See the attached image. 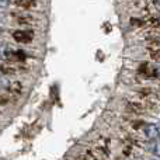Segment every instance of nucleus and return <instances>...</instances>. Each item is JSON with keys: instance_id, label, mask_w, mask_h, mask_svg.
<instances>
[{"instance_id": "3", "label": "nucleus", "mask_w": 160, "mask_h": 160, "mask_svg": "<svg viewBox=\"0 0 160 160\" xmlns=\"http://www.w3.org/2000/svg\"><path fill=\"white\" fill-rule=\"evenodd\" d=\"M150 150H152V153L156 156V158H159V159H160V139H159V141L152 142V146H150Z\"/></svg>"}, {"instance_id": "9", "label": "nucleus", "mask_w": 160, "mask_h": 160, "mask_svg": "<svg viewBox=\"0 0 160 160\" xmlns=\"http://www.w3.org/2000/svg\"><path fill=\"white\" fill-rule=\"evenodd\" d=\"M159 20H160V18H159Z\"/></svg>"}, {"instance_id": "1", "label": "nucleus", "mask_w": 160, "mask_h": 160, "mask_svg": "<svg viewBox=\"0 0 160 160\" xmlns=\"http://www.w3.org/2000/svg\"><path fill=\"white\" fill-rule=\"evenodd\" d=\"M145 135L150 141H159L160 139V128L158 124H148L145 127Z\"/></svg>"}, {"instance_id": "4", "label": "nucleus", "mask_w": 160, "mask_h": 160, "mask_svg": "<svg viewBox=\"0 0 160 160\" xmlns=\"http://www.w3.org/2000/svg\"><path fill=\"white\" fill-rule=\"evenodd\" d=\"M10 3V0H0V7H6Z\"/></svg>"}, {"instance_id": "7", "label": "nucleus", "mask_w": 160, "mask_h": 160, "mask_svg": "<svg viewBox=\"0 0 160 160\" xmlns=\"http://www.w3.org/2000/svg\"><path fill=\"white\" fill-rule=\"evenodd\" d=\"M0 34H2V28H0Z\"/></svg>"}, {"instance_id": "8", "label": "nucleus", "mask_w": 160, "mask_h": 160, "mask_svg": "<svg viewBox=\"0 0 160 160\" xmlns=\"http://www.w3.org/2000/svg\"><path fill=\"white\" fill-rule=\"evenodd\" d=\"M159 44H160V38H159Z\"/></svg>"}, {"instance_id": "2", "label": "nucleus", "mask_w": 160, "mask_h": 160, "mask_svg": "<svg viewBox=\"0 0 160 160\" xmlns=\"http://www.w3.org/2000/svg\"><path fill=\"white\" fill-rule=\"evenodd\" d=\"M32 37H34L32 32H30V31H24V30H17L16 32H13V38L16 39L17 42H22V44L31 42Z\"/></svg>"}, {"instance_id": "6", "label": "nucleus", "mask_w": 160, "mask_h": 160, "mask_svg": "<svg viewBox=\"0 0 160 160\" xmlns=\"http://www.w3.org/2000/svg\"><path fill=\"white\" fill-rule=\"evenodd\" d=\"M155 3H156V6H158V7L160 8V0H156V2H155Z\"/></svg>"}, {"instance_id": "5", "label": "nucleus", "mask_w": 160, "mask_h": 160, "mask_svg": "<svg viewBox=\"0 0 160 160\" xmlns=\"http://www.w3.org/2000/svg\"><path fill=\"white\" fill-rule=\"evenodd\" d=\"M155 73H156V76H158V78H160V66H158L155 69Z\"/></svg>"}]
</instances>
